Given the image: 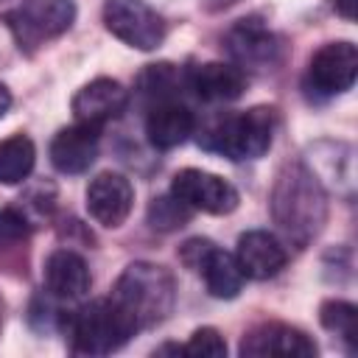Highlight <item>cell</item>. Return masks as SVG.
Wrapping results in <instances>:
<instances>
[{
  "label": "cell",
  "mask_w": 358,
  "mask_h": 358,
  "mask_svg": "<svg viewBox=\"0 0 358 358\" xmlns=\"http://www.w3.org/2000/svg\"><path fill=\"white\" fill-rule=\"evenodd\" d=\"M271 215L296 246H305L319 235L327 218V196L316 173L302 162H288L277 173L271 190Z\"/></svg>",
  "instance_id": "6da1fadb"
},
{
  "label": "cell",
  "mask_w": 358,
  "mask_h": 358,
  "mask_svg": "<svg viewBox=\"0 0 358 358\" xmlns=\"http://www.w3.org/2000/svg\"><path fill=\"white\" fill-rule=\"evenodd\" d=\"M112 299L134 322L137 330L159 324L171 313L176 299L173 277L157 263H129L112 288Z\"/></svg>",
  "instance_id": "7a4b0ae2"
},
{
  "label": "cell",
  "mask_w": 358,
  "mask_h": 358,
  "mask_svg": "<svg viewBox=\"0 0 358 358\" xmlns=\"http://www.w3.org/2000/svg\"><path fill=\"white\" fill-rule=\"evenodd\" d=\"M67 336L81 355H109L120 350L134 333V322L115 305V299H92L73 310L67 319Z\"/></svg>",
  "instance_id": "3957f363"
},
{
  "label": "cell",
  "mask_w": 358,
  "mask_h": 358,
  "mask_svg": "<svg viewBox=\"0 0 358 358\" xmlns=\"http://www.w3.org/2000/svg\"><path fill=\"white\" fill-rule=\"evenodd\" d=\"M274 131V112L266 106H255L241 115H229L221 123H215L204 145L213 151H221L229 159H257L268 151Z\"/></svg>",
  "instance_id": "277c9868"
},
{
  "label": "cell",
  "mask_w": 358,
  "mask_h": 358,
  "mask_svg": "<svg viewBox=\"0 0 358 358\" xmlns=\"http://www.w3.org/2000/svg\"><path fill=\"white\" fill-rule=\"evenodd\" d=\"M76 20L73 0H22L6 14V22L20 48L34 50L56 36H62Z\"/></svg>",
  "instance_id": "5b68a950"
},
{
  "label": "cell",
  "mask_w": 358,
  "mask_h": 358,
  "mask_svg": "<svg viewBox=\"0 0 358 358\" xmlns=\"http://www.w3.org/2000/svg\"><path fill=\"white\" fill-rule=\"evenodd\" d=\"M103 25L112 36L137 50H157L165 39V20L145 0H106Z\"/></svg>",
  "instance_id": "8992f818"
},
{
  "label": "cell",
  "mask_w": 358,
  "mask_h": 358,
  "mask_svg": "<svg viewBox=\"0 0 358 358\" xmlns=\"http://www.w3.org/2000/svg\"><path fill=\"white\" fill-rule=\"evenodd\" d=\"M358 76V48L352 42H327L322 45L305 73V90L319 98H333L347 92Z\"/></svg>",
  "instance_id": "52a82bcc"
},
{
  "label": "cell",
  "mask_w": 358,
  "mask_h": 358,
  "mask_svg": "<svg viewBox=\"0 0 358 358\" xmlns=\"http://www.w3.org/2000/svg\"><path fill=\"white\" fill-rule=\"evenodd\" d=\"M171 193L190 210H201L210 215H227L238 207V190L227 179L199 168L179 171L171 182Z\"/></svg>",
  "instance_id": "ba28073f"
},
{
  "label": "cell",
  "mask_w": 358,
  "mask_h": 358,
  "mask_svg": "<svg viewBox=\"0 0 358 358\" xmlns=\"http://www.w3.org/2000/svg\"><path fill=\"white\" fill-rule=\"evenodd\" d=\"M134 204V187L123 173L103 171L87 187V213L106 229L120 227Z\"/></svg>",
  "instance_id": "9c48e42d"
},
{
  "label": "cell",
  "mask_w": 358,
  "mask_h": 358,
  "mask_svg": "<svg viewBox=\"0 0 358 358\" xmlns=\"http://www.w3.org/2000/svg\"><path fill=\"white\" fill-rule=\"evenodd\" d=\"M70 106H73L76 123L103 129V123L120 117L123 109L129 106V90L115 78H95L73 95Z\"/></svg>",
  "instance_id": "30bf717a"
},
{
  "label": "cell",
  "mask_w": 358,
  "mask_h": 358,
  "mask_svg": "<svg viewBox=\"0 0 358 358\" xmlns=\"http://www.w3.org/2000/svg\"><path fill=\"white\" fill-rule=\"evenodd\" d=\"M227 50L232 56V64H238L243 73L246 70H268L280 59L277 36L257 20H241L227 34Z\"/></svg>",
  "instance_id": "8fae6325"
},
{
  "label": "cell",
  "mask_w": 358,
  "mask_h": 358,
  "mask_svg": "<svg viewBox=\"0 0 358 358\" xmlns=\"http://www.w3.org/2000/svg\"><path fill=\"white\" fill-rule=\"evenodd\" d=\"M241 355H282V358H310L316 355V344L308 338V333L282 324V322H266L249 330L241 341Z\"/></svg>",
  "instance_id": "7c38bea8"
},
{
  "label": "cell",
  "mask_w": 358,
  "mask_h": 358,
  "mask_svg": "<svg viewBox=\"0 0 358 358\" xmlns=\"http://www.w3.org/2000/svg\"><path fill=\"white\" fill-rule=\"evenodd\" d=\"M235 260L249 280H268L285 268L288 252L277 235L266 229H249L238 238Z\"/></svg>",
  "instance_id": "4fadbf2b"
},
{
  "label": "cell",
  "mask_w": 358,
  "mask_h": 358,
  "mask_svg": "<svg viewBox=\"0 0 358 358\" xmlns=\"http://www.w3.org/2000/svg\"><path fill=\"white\" fill-rule=\"evenodd\" d=\"M101 129L87 123H73L50 140V162L62 173H84L98 157Z\"/></svg>",
  "instance_id": "5bb4252c"
},
{
  "label": "cell",
  "mask_w": 358,
  "mask_h": 358,
  "mask_svg": "<svg viewBox=\"0 0 358 358\" xmlns=\"http://www.w3.org/2000/svg\"><path fill=\"white\" fill-rule=\"evenodd\" d=\"M42 280H45L48 294H53L59 299H81V296H87V291L92 285L87 260L81 255H76L73 249L50 252L45 260Z\"/></svg>",
  "instance_id": "9a60e30c"
},
{
  "label": "cell",
  "mask_w": 358,
  "mask_h": 358,
  "mask_svg": "<svg viewBox=\"0 0 358 358\" xmlns=\"http://www.w3.org/2000/svg\"><path fill=\"white\" fill-rule=\"evenodd\" d=\"M187 81H190V90L210 103L235 101L246 90V73L232 62H204L190 70Z\"/></svg>",
  "instance_id": "2e32d148"
},
{
  "label": "cell",
  "mask_w": 358,
  "mask_h": 358,
  "mask_svg": "<svg viewBox=\"0 0 358 358\" xmlns=\"http://www.w3.org/2000/svg\"><path fill=\"white\" fill-rule=\"evenodd\" d=\"M193 129H196V117L179 101H159L145 117L148 143L159 151H171L182 145L193 134Z\"/></svg>",
  "instance_id": "e0dca14e"
},
{
  "label": "cell",
  "mask_w": 358,
  "mask_h": 358,
  "mask_svg": "<svg viewBox=\"0 0 358 358\" xmlns=\"http://www.w3.org/2000/svg\"><path fill=\"white\" fill-rule=\"evenodd\" d=\"M196 271H201V277H204V282H207V291H210L213 296H218V299H232V296H238L241 288H243V280H246V274L241 271L235 255L218 249L215 243L210 246V252L204 255V260L199 263Z\"/></svg>",
  "instance_id": "ac0fdd59"
},
{
  "label": "cell",
  "mask_w": 358,
  "mask_h": 358,
  "mask_svg": "<svg viewBox=\"0 0 358 358\" xmlns=\"http://www.w3.org/2000/svg\"><path fill=\"white\" fill-rule=\"evenodd\" d=\"M34 162H36V148L31 137L11 134L0 140V185H20L34 171Z\"/></svg>",
  "instance_id": "d6986e66"
},
{
  "label": "cell",
  "mask_w": 358,
  "mask_h": 358,
  "mask_svg": "<svg viewBox=\"0 0 358 358\" xmlns=\"http://www.w3.org/2000/svg\"><path fill=\"white\" fill-rule=\"evenodd\" d=\"M319 319H322L324 330L341 336L350 350L358 347V308H355L352 302L327 299V302H322V308H319Z\"/></svg>",
  "instance_id": "ffe728a7"
},
{
  "label": "cell",
  "mask_w": 358,
  "mask_h": 358,
  "mask_svg": "<svg viewBox=\"0 0 358 358\" xmlns=\"http://www.w3.org/2000/svg\"><path fill=\"white\" fill-rule=\"evenodd\" d=\"M193 210L179 201L173 193H165V196H157L151 204H148V224L159 232H173V229H182L187 221H190Z\"/></svg>",
  "instance_id": "44dd1931"
},
{
  "label": "cell",
  "mask_w": 358,
  "mask_h": 358,
  "mask_svg": "<svg viewBox=\"0 0 358 358\" xmlns=\"http://www.w3.org/2000/svg\"><path fill=\"white\" fill-rule=\"evenodd\" d=\"M182 352L193 355V358H224L227 355V341L215 327H199L190 336V341L182 347Z\"/></svg>",
  "instance_id": "7402d4cb"
},
{
  "label": "cell",
  "mask_w": 358,
  "mask_h": 358,
  "mask_svg": "<svg viewBox=\"0 0 358 358\" xmlns=\"http://www.w3.org/2000/svg\"><path fill=\"white\" fill-rule=\"evenodd\" d=\"M28 235V221L14 207L0 210V243H17Z\"/></svg>",
  "instance_id": "603a6c76"
},
{
  "label": "cell",
  "mask_w": 358,
  "mask_h": 358,
  "mask_svg": "<svg viewBox=\"0 0 358 358\" xmlns=\"http://www.w3.org/2000/svg\"><path fill=\"white\" fill-rule=\"evenodd\" d=\"M210 246H213V241H207V238H190L182 249H179V257H182V263L187 266V268H199V263L204 260V255L210 252Z\"/></svg>",
  "instance_id": "cb8c5ba5"
},
{
  "label": "cell",
  "mask_w": 358,
  "mask_h": 358,
  "mask_svg": "<svg viewBox=\"0 0 358 358\" xmlns=\"http://www.w3.org/2000/svg\"><path fill=\"white\" fill-rule=\"evenodd\" d=\"M8 106H11V92L6 84H0V117L8 112Z\"/></svg>",
  "instance_id": "d4e9b609"
}]
</instances>
